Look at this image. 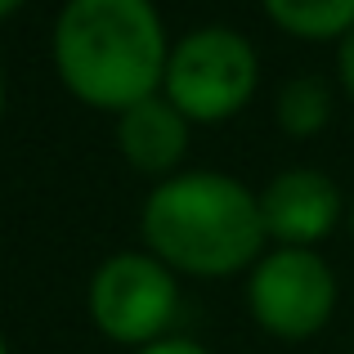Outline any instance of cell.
<instances>
[{
  "mask_svg": "<svg viewBox=\"0 0 354 354\" xmlns=\"http://www.w3.org/2000/svg\"><path fill=\"white\" fill-rule=\"evenodd\" d=\"M247 310L274 341H310L332 323L337 274L319 247H265L247 269Z\"/></svg>",
  "mask_w": 354,
  "mask_h": 354,
  "instance_id": "obj_5",
  "label": "cell"
},
{
  "mask_svg": "<svg viewBox=\"0 0 354 354\" xmlns=\"http://www.w3.org/2000/svg\"><path fill=\"white\" fill-rule=\"evenodd\" d=\"M0 117H5V72H0Z\"/></svg>",
  "mask_w": 354,
  "mask_h": 354,
  "instance_id": "obj_13",
  "label": "cell"
},
{
  "mask_svg": "<svg viewBox=\"0 0 354 354\" xmlns=\"http://www.w3.org/2000/svg\"><path fill=\"white\" fill-rule=\"evenodd\" d=\"M139 234L184 278L247 274L269 247L256 193L225 171H175L157 180L139 211Z\"/></svg>",
  "mask_w": 354,
  "mask_h": 354,
  "instance_id": "obj_2",
  "label": "cell"
},
{
  "mask_svg": "<svg viewBox=\"0 0 354 354\" xmlns=\"http://www.w3.org/2000/svg\"><path fill=\"white\" fill-rule=\"evenodd\" d=\"M189 135H193V121L184 117L162 90L117 113L121 157H126L130 171L153 175V180H166V175L180 171L184 153H189Z\"/></svg>",
  "mask_w": 354,
  "mask_h": 354,
  "instance_id": "obj_7",
  "label": "cell"
},
{
  "mask_svg": "<svg viewBox=\"0 0 354 354\" xmlns=\"http://www.w3.org/2000/svg\"><path fill=\"white\" fill-rule=\"evenodd\" d=\"M337 77H341V90H346L350 104H354V32H346L337 41Z\"/></svg>",
  "mask_w": 354,
  "mask_h": 354,
  "instance_id": "obj_10",
  "label": "cell"
},
{
  "mask_svg": "<svg viewBox=\"0 0 354 354\" xmlns=\"http://www.w3.org/2000/svg\"><path fill=\"white\" fill-rule=\"evenodd\" d=\"M260 86V54L238 27H193L171 41L162 95L193 126L234 121Z\"/></svg>",
  "mask_w": 354,
  "mask_h": 354,
  "instance_id": "obj_3",
  "label": "cell"
},
{
  "mask_svg": "<svg viewBox=\"0 0 354 354\" xmlns=\"http://www.w3.org/2000/svg\"><path fill=\"white\" fill-rule=\"evenodd\" d=\"M274 121L283 135L292 139H314L319 130H328L332 121V90L328 81L319 77H292L278 86V99H274Z\"/></svg>",
  "mask_w": 354,
  "mask_h": 354,
  "instance_id": "obj_9",
  "label": "cell"
},
{
  "mask_svg": "<svg viewBox=\"0 0 354 354\" xmlns=\"http://www.w3.org/2000/svg\"><path fill=\"white\" fill-rule=\"evenodd\" d=\"M50 50L77 104L121 113L162 90L171 36L153 0H63Z\"/></svg>",
  "mask_w": 354,
  "mask_h": 354,
  "instance_id": "obj_1",
  "label": "cell"
},
{
  "mask_svg": "<svg viewBox=\"0 0 354 354\" xmlns=\"http://www.w3.org/2000/svg\"><path fill=\"white\" fill-rule=\"evenodd\" d=\"M346 220H350V234H354V202H350V211H346Z\"/></svg>",
  "mask_w": 354,
  "mask_h": 354,
  "instance_id": "obj_14",
  "label": "cell"
},
{
  "mask_svg": "<svg viewBox=\"0 0 354 354\" xmlns=\"http://www.w3.org/2000/svg\"><path fill=\"white\" fill-rule=\"evenodd\" d=\"M135 354H211V350L193 337H162V341H153V346H144Z\"/></svg>",
  "mask_w": 354,
  "mask_h": 354,
  "instance_id": "obj_11",
  "label": "cell"
},
{
  "mask_svg": "<svg viewBox=\"0 0 354 354\" xmlns=\"http://www.w3.org/2000/svg\"><path fill=\"white\" fill-rule=\"evenodd\" d=\"M269 247H319L346 220V202L332 175L314 166H287L256 193Z\"/></svg>",
  "mask_w": 354,
  "mask_h": 354,
  "instance_id": "obj_6",
  "label": "cell"
},
{
  "mask_svg": "<svg viewBox=\"0 0 354 354\" xmlns=\"http://www.w3.org/2000/svg\"><path fill=\"white\" fill-rule=\"evenodd\" d=\"M86 310L99 337L113 346L144 350L171 337L180 319V274L153 251H117L90 274Z\"/></svg>",
  "mask_w": 354,
  "mask_h": 354,
  "instance_id": "obj_4",
  "label": "cell"
},
{
  "mask_svg": "<svg viewBox=\"0 0 354 354\" xmlns=\"http://www.w3.org/2000/svg\"><path fill=\"white\" fill-rule=\"evenodd\" d=\"M0 354H9V346H5V337H0Z\"/></svg>",
  "mask_w": 354,
  "mask_h": 354,
  "instance_id": "obj_15",
  "label": "cell"
},
{
  "mask_svg": "<svg viewBox=\"0 0 354 354\" xmlns=\"http://www.w3.org/2000/svg\"><path fill=\"white\" fill-rule=\"evenodd\" d=\"M23 5H27V0H0V18H14Z\"/></svg>",
  "mask_w": 354,
  "mask_h": 354,
  "instance_id": "obj_12",
  "label": "cell"
},
{
  "mask_svg": "<svg viewBox=\"0 0 354 354\" xmlns=\"http://www.w3.org/2000/svg\"><path fill=\"white\" fill-rule=\"evenodd\" d=\"M260 9L296 41H341L354 32V0H260Z\"/></svg>",
  "mask_w": 354,
  "mask_h": 354,
  "instance_id": "obj_8",
  "label": "cell"
}]
</instances>
